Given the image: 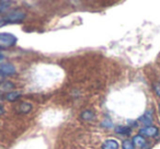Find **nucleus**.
<instances>
[{
  "instance_id": "nucleus-1",
  "label": "nucleus",
  "mask_w": 160,
  "mask_h": 149,
  "mask_svg": "<svg viewBox=\"0 0 160 149\" xmlns=\"http://www.w3.org/2000/svg\"><path fill=\"white\" fill-rule=\"evenodd\" d=\"M25 18V12L21 11V10H14V11L8 13L7 16L3 18V20L7 23H14V22H21Z\"/></svg>"
},
{
  "instance_id": "nucleus-2",
  "label": "nucleus",
  "mask_w": 160,
  "mask_h": 149,
  "mask_svg": "<svg viewBox=\"0 0 160 149\" xmlns=\"http://www.w3.org/2000/svg\"><path fill=\"white\" fill-rule=\"evenodd\" d=\"M18 38L11 33H0V45L1 46H14Z\"/></svg>"
},
{
  "instance_id": "nucleus-3",
  "label": "nucleus",
  "mask_w": 160,
  "mask_h": 149,
  "mask_svg": "<svg viewBox=\"0 0 160 149\" xmlns=\"http://www.w3.org/2000/svg\"><path fill=\"white\" fill-rule=\"evenodd\" d=\"M159 131L156 126H146L144 128H142L139 131V135H142V137H155V136L158 135Z\"/></svg>"
},
{
  "instance_id": "nucleus-4",
  "label": "nucleus",
  "mask_w": 160,
  "mask_h": 149,
  "mask_svg": "<svg viewBox=\"0 0 160 149\" xmlns=\"http://www.w3.org/2000/svg\"><path fill=\"white\" fill-rule=\"evenodd\" d=\"M0 71L5 75V76H11L17 72L16 67L10 62H5V64H0Z\"/></svg>"
},
{
  "instance_id": "nucleus-5",
  "label": "nucleus",
  "mask_w": 160,
  "mask_h": 149,
  "mask_svg": "<svg viewBox=\"0 0 160 149\" xmlns=\"http://www.w3.org/2000/svg\"><path fill=\"white\" fill-rule=\"evenodd\" d=\"M152 121H153V115H152V112H151L150 110L145 112L144 115L139 118V122L142 123L144 125H146V126H150Z\"/></svg>"
},
{
  "instance_id": "nucleus-6",
  "label": "nucleus",
  "mask_w": 160,
  "mask_h": 149,
  "mask_svg": "<svg viewBox=\"0 0 160 149\" xmlns=\"http://www.w3.org/2000/svg\"><path fill=\"white\" fill-rule=\"evenodd\" d=\"M120 145L115 139H108L102 144V149H118Z\"/></svg>"
},
{
  "instance_id": "nucleus-7",
  "label": "nucleus",
  "mask_w": 160,
  "mask_h": 149,
  "mask_svg": "<svg viewBox=\"0 0 160 149\" xmlns=\"http://www.w3.org/2000/svg\"><path fill=\"white\" fill-rule=\"evenodd\" d=\"M132 142H133L134 146L140 147V148H144V146L146 145V140H145V138L142 135H136Z\"/></svg>"
},
{
  "instance_id": "nucleus-8",
  "label": "nucleus",
  "mask_w": 160,
  "mask_h": 149,
  "mask_svg": "<svg viewBox=\"0 0 160 149\" xmlns=\"http://www.w3.org/2000/svg\"><path fill=\"white\" fill-rule=\"evenodd\" d=\"M132 132V129L127 126H118L115 128V133L122 134V135H129Z\"/></svg>"
},
{
  "instance_id": "nucleus-9",
  "label": "nucleus",
  "mask_w": 160,
  "mask_h": 149,
  "mask_svg": "<svg viewBox=\"0 0 160 149\" xmlns=\"http://www.w3.org/2000/svg\"><path fill=\"white\" fill-rule=\"evenodd\" d=\"M21 97V93L20 92H16V91H13V92H9V93L7 94V100L8 101H11V102H13V101H16V100H18L19 98Z\"/></svg>"
},
{
  "instance_id": "nucleus-10",
  "label": "nucleus",
  "mask_w": 160,
  "mask_h": 149,
  "mask_svg": "<svg viewBox=\"0 0 160 149\" xmlns=\"http://www.w3.org/2000/svg\"><path fill=\"white\" fill-rule=\"evenodd\" d=\"M32 110V105L28 102H23L20 104V107H19V111H21L22 113H29Z\"/></svg>"
},
{
  "instance_id": "nucleus-11",
  "label": "nucleus",
  "mask_w": 160,
  "mask_h": 149,
  "mask_svg": "<svg viewBox=\"0 0 160 149\" xmlns=\"http://www.w3.org/2000/svg\"><path fill=\"white\" fill-rule=\"evenodd\" d=\"M93 117H94V114L92 113L90 110H86V111H83L82 113H81V118H82V120L90 121V120H92Z\"/></svg>"
},
{
  "instance_id": "nucleus-12",
  "label": "nucleus",
  "mask_w": 160,
  "mask_h": 149,
  "mask_svg": "<svg viewBox=\"0 0 160 149\" xmlns=\"http://www.w3.org/2000/svg\"><path fill=\"white\" fill-rule=\"evenodd\" d=\"M122 147H123V149H134V144H133L132 140L126 139V140L123 142Z\"/></svg>"
},
{
  "instance_id": "nucleus-13",
  "label": "nucleus",
  "mask_w": 160,
  "mask_h": 149,
  "mask_svg": "<svg viewBox=\"0 0 160 149\" xmlns=\"http://www.w3.org/2000/svg\"><path fill=\"white\" fill-rule=\"evenodd\" d=\"M10 2H7V1H2L0 2V12H3L5 10H7L9 8Z\"/></svg>"
},
{
  "instance_id": "nucleus-14",
  "label": "nucleus",
  "mask_w": 160,
  "mask_h": 149,
  "mask_svg": "<svg viewBox=\"0 0 160 149\" xmlns=\"http://www.w3.org/2000/svg\"><path fill=\"white\" fill-rule=\"evenodd\" d=\"M153 90H155V92L157 93V96L160 98V83H155V85H153Z\"/></svg>"
},
{
  "instance_id": "nucleus-15",
  "label": "nucleus",
  "mask_w": 160,
  "mask_h": 149,
  "mask_svg": "<svg viewBox=\"0 0 160 149\" xmlns=\"http://www.w3.org/2000/svg\"><path fill=\"white\" fill-rule=\"evenodd\" d=\"M5 75H3L2 72H1V71H0V85H1V83L3 82V81H5Z\"/></svg>"
},
{
  "instance_id": "nucleus-16",
  "label": "nucleus",
  "mask_w": 160,
  "mask_h": 149,
  "mask_svg": "<svg viewBox=\"0 0 160 149\" xmlns=\"http://www.w3.org/2000/svg\"><path fill=\"white\" fill-rule=\"evenodd\" d=\"M7 24V22H6L3 19H0V27H5V25Z\"/></svg>"
},
{
  "instance_id": "nucleus-17",
  "label": "nucleus",
  "mask_w": 160,
  "mask_h": 149,
  "mask_svg": "<svg viewBox=\"0 0 160 149\" xmlns=\"http://www.w3.org/2000/svg\"><path fill=\"white\" fill-rule=\"evenodd\" d=\"M3 58H5L3 54H2V53H0V62H1V60H3Z\"/></svg>"
},
{
  "instance_id": "nucleus-18",
  "label": "nucleus",
  "mask_w": 160,
  "mask_h": 149,
  "mask_svg": "<svg viewBox=\"0 0 160 149\" xmlns=\"http://www.w3.org/2000/svg\"><path fill=\"white\" fill-rule=\"evenodd\" d=\"M1 114H2V111H1V109H0V115H1Z\"/></svg>"
},
{
  "instance_id": "nucleus-19",
  "label": "nucleus",
  "mask_w": 160,
  "mask_h": 149,
  "mask_svg": "<svg viewBox=\"0 0 160 149\" xmlns=\"http://www.w3.org/2000/svg\"><path fill=\"white\" fill-rule=\"evenodd\" d=\"M158 109H159V113H160V104H159V107H158Z\"/></svg>"
}]
</instances>
